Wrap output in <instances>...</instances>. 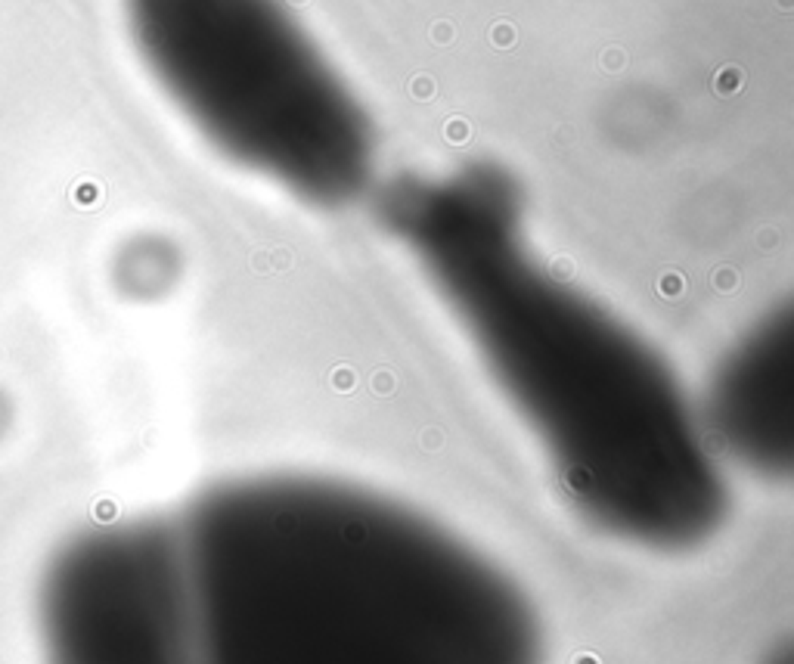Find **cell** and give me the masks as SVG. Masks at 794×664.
Here are the masks:
<instances>
[{"mask_svg":"<svg viewBox=\"0 0 794 664\" xmlns=\"http://www.w3.org/2000/svg\"><path fill=\"white\" fill-rule=\"evenodd\" d=\"M35 624L41 664H171L165 515L65 543L38 581Z\"/></svg>","mask_w":794,"mask_h":664,"instance_id":"4","label":"cell"},{"mask_svg":"<svg viewBox=\"0 0 794 664\" xmlns=\"http://www.w3.org/2000/svg\"><path fill=\"white\" fill-rule=\"evenodd\" d=\"M702 416L713 454L763 478L791 472L794 323L782 308L760 320L717 367Z\"/></svg>","mask_w":794,"mask_h":664,"instance_id":"5","label":"cell"},{"mask_svg":"<svg viewBox=\"0 0 794 664\" xmlns=\"http://www.w3.org/2000/svg\"><path fill=\"white\" fill-rule=\"evenodd\" d=\"M379 217L586 528L655 556L720 534L729 488L698 407L643 332L546 264L499 165L404 174L382 190Z\"/></svg>","mask_w":794,"mask_h":664,"instance_id":"1","label":"cell"},{"mask_svg":"<svg viewBox=\"0 0 794 664\" xmlns=\"http://www.w3.org/2000/svg\"><path fill=\"white\" fill-rule=\"evenodd\" d=\"M152 35L177 103L230 162L313 208L372 187L370 115L273 0H158Z\"/></svg>","mask_w":794,"mask_h":664,"instance_id":"3","label":"cell"},{"mask_svg":"<svg viewBox=\"0 0 794 664\" xmlns=\"http://www.w3.org/2000/svg\"><path fill=\"white\" fill-rule=\"evenodd\" d=\"M165 522L171 664H546L522 581L370 484L242 475Z\"/></svg>","mask_w":794,"mask_h":664,"instance_id":"2","label":"cell"}]
</instances>
